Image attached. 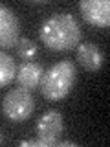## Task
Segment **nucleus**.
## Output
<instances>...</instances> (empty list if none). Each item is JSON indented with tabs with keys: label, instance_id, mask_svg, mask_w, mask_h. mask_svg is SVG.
<instances>
[{
	"label": "nucleus",
	"instance_id": "1",
	"mask_svg": "<svg viewBox=\"0 0 110 147\" xmlns=\"http://www.w3.org/2000/svg\"><path fill=\"white\" fill-rule=\"evenodd\" d=\"M39 37L46 48L53 52H68L77 48L81 42L82 30L81 24L72 13H53L42 22L39 30Z\"/></svg>",
	"mask_w": 110,
	"mask_h": 147
},
{
	"label": "nucleus",
	"instance_id": "2",
	"mask_svg": "<svg viewBox=\"0 0 110 147\" xmlns=\"http://www.w3.org/2000/svg\"><path fill=\"white\" fill-rule=\"evenodd\" d=\"M77 81V68L73 61L64 59V61L55 63L44 72L40 79V94L48 101H59L70 94Z\"/></svg>",
	"mask_w": 110,
	"mask_h": 147
},
{
	"label": "nucleus",
	"instance_id": "3",
	"mask_svg": "<svg viewBox=\"0 0 110 147\" xmlns=\"http://www.w3.org/2000/svg\"><path fill=\"white\" fill-rule=\"evenodd\" d=\"M35 110V99L31 96V90H26L22 86L11 88L2 99V112L11 121H26Z\"/></svg>",
	"mask_w": 110,
	"mask_h": 147
},
{
	"label": "nucleus",
	"instance_id": "4",
	"mask_svg": "<svg viewBox=\"0 0 110 147\" xmlns=\"http://www.w3.org/2000/svg\"><path fill=\"white\" fill-rule=\"evenodd\" d=\"M64 131L62 114L59 110H46L37 121V147H53L59 144Z\"/></svg>",
	"mask_w": 110,
	"mask_h": 147
},
{
	"label": "nucleus",
	"instance_id": "5",
	"mask_svg": "<svg viewBox=\"0 0 110 147\" xmlns=\"http://www.w3.org/2000/svg\"><path fill=\"white\" fill-rule=\"evenodd\" d=\"M20 39V22L17 13L0 2V50L15 48Z\"/></svg>",
	"mask_w": 110,
	"mask_h": 147
},
{
	"label": "nucleus",
	"instance_id": "6",
	"mask_svg": "<svg viewBox=\"0 0 110 147\" xmlns=\"http://www.w3.org/2000/svg\"><path fill=\"white\" fill-rule=\"evenodd\" d=\"M81 15L90 26L108 28L110 24V2L108 0H81Z\"/></svg>",
	"mask_w": 110,
	"mask_h": 147
},
{
	"label": "nucleus",
	"instance_id": "7",
	"mask_svg": "<svg viewBox=\"0 0 110 147\" xmlns=\"http://www.w3.org/2000/svg\"><path fill=\"white\" fill-rule=\"evenodd\" d=\"M75 59L77 63L81 64L85 70L88 72H97L101 66H103L105 55L101 52V48L92 40H85V42H79L75 48Z\"/></svg>",
	"mask_w": 110,
	"mask_h": 147
},
{
	"label": "nucleus",
	"instance_id": "8",
	"mask_svg": "<svg viewBox=\"0 0 110 147\" xmlns=\"http://www.w3.org/2000/svg\"><path fill=\"white\" fill-rule=\"evenodd\" d=\"M44 76V68L39 63L33 61H24L20 66H17V83L18 86L26 90H33L40 85V79Z\"/></svg>",
	"mask_w": 110,
	"mask_h": 147
},
{
	"label": "nucleus",
	"instance_id": "9",
	"mask_svg": "<svg viewBox=\"0 0 110 147\" xmlns=\"http://www.w3.org/2000/svg\"><path fill=\"white\" fill-rule=\"evenodd\" d=\"M17 77V64L9 53L0 50V88L7 86Z\"/></svg>",
	"mask_w": 110,
	"mask_h": 147
},
{
	"label": "nucleus",
	"instance_id": "10",
	"mask_svg": "<svg viewBox=\"0 0 110 147\" xmlns=\"http://www.w3.org/2000/svg\"><path fill=\"white\" fill-rule=\"evenodd\" d=\"M15 52H17V55L20 59L30 61V59H33L37 55V44L31 39H28V37H20L18 42L15 44Z\"/></svg>",
	"mask_w": 110,
	"mask_h": 147
},
{
	"label": "nucleus",
	"instance_id": "11",
	"mask_svg": "<svg viewBox=\"0 0 110 147\" xmlns=\"http://www.w3.org/2000/svg\"><path fill=\"white\" fill-rule=\"evenodd\" d=\"M18 145H22V147H33L35 145V140H22V142H18Z\"/></svg>",
	"mask_w": 110,
	"mask_h": 147
},
{
	"label": "nucleus",
	"instance_id": "12",
	"mask_svg": "<svg viewBox=\"0 0 110 147\" xmlns=\"http://www.w3.org/2000/svg\"><path fill=\"white\" fill-rule=\"evenodd\" d=\"M57 145H59V147H75V144H73V142H61V140H59Z\"/></svg>",
	"mask_w": 110,
	"mask_h": 147
},
{
	"label": "nucleus",
	"instance_id": "13",
	"mask_svg": "<svg viewBox=\"0 0 110 147\" xmlns=\"http://www.w3.org/2000/svg\"><path fill=\"white\" fill-rule=\"evenodd\" d=\"M2 142H4V136H2V132H0V144H2Z\"/></svg>",
	"mask_w": 110,
	"mask_h": 147
}]
</instances>
